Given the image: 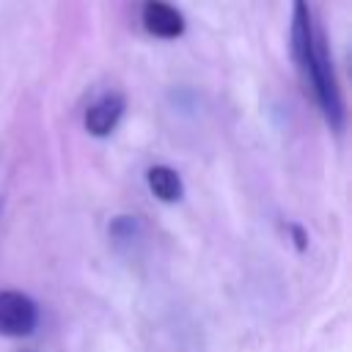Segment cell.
<instances>
[{
    "mask_svg": "<svg viewBox=\"0 0 352 352\" xmlns=\"http://www.w3.org/2000/svg\"><path fill=\"white\" fill-rule=\"evenodd\" d=\"M302 80L311 85V91L316 96V104L322 107L327 124H333L338 129L344 124V99H341V88H338V80H336V72H333V63H330V52H327V41H324L322 33H316L311 60H308V69H305Z\"/></svg>",
    "mask_w": 352,
    "mask_h": 352,
    "instance_id": "1",
    "label": "cell"
},
{
    "mask_svg": "<svg viewBox=\"0 0 352 352\" xmlns=\"http://www.w3.org/2000/svg\"><path fill=\"white\" fill-rule=\"evenodd\" d=\"M38 324L36 302L22 292H0V336L25 338Z\"/></svg>",
    "mask_w": 352,
    "mask_h": 352,
    "instance_id": "2",
    "label": "cell"
},
{
    "mask_svg": "<svg viewBox=\"0 0 352 352\" xmlns=\"http://www.w3.org/2000/svg\"><path fill=\"white\" fill-rule=\"evenodd\" d=\"M292 3H294V14H292V58H294L300 74H305L319 28L314 25L308 0H292Z\"/></svg>",
    "mask_w": 352,
    "mask_h": 352,
    "instance_id": "3",
    "label": "cell"
},
{
    "mask_svg": "<svg viewBox=\"0 0 352 352\" xmlns=\"http://www.w3.org/2000/svg\"><path fill=\"white\" fill-rule=\"evenodd\" d=\"M140 19H143L146 33L157 38H179L184 33V16L179 14V8H173L165 0H146Z\"/></svg>",
    "mask_w": 352,
    "mask_h": 352,
    "instance_id": "4",
    "label": "cell"
},
{
    "mask_svg": "<svg viewBox=\"0 0 352 352\" xmlns=\"http://www.w3.org/2000/svg\"><path fill=\"white\" fill-rule=\"evenodd\" d=\"M124 107H126V102H124L121 94H104V96H99V99L85 110V129H88L94 138L110 135V132L118 126V121H121V116H124Z\"/></svg>",
    "mask_w": 352,
    "mask_h": 352,
    "instance_id": "5",
    "label": "cell"
},
{
    "mask_svg": "<svg viewBox=\"0 0 352 352\" xmlns=\"http://www.w3.org/2000/svg\"><path fill=\"white\" fill-rule=\"evenodd\" d=\"M146 182H148V190L165 204H176L182 198V192H184L182 176L168 165H151L146 170Z\"/></svg>",
    "mask_w": 352,
    "mask_h": 352,
    "instance_id": "6",
    "label": "cell"
},
{
    "mask_svg": "<svg viewBox=\"0 0 352 352\" xmlns=\"http://www.w3.org/2000/svg\"><path fill=\"white\" fill-rule=\"evenodd\" d=\"M135 234H138V220L129 217V214H121V217H116V220L110 223V236H113L116 242H121V239H132Z\"/></svg>",
    "mask_w": 352,
    "mask_h": 352,
    "instance_id": "7",
    "label": "cell"
},
{
    "mask_svg": "<svg viewBox=\"0 0 352 352\" xmlns=\"http://www.w3.org/2000/svg\"><path fill=\"white\" fill-rule=\"evenodd\" d=\"M289 234L294 236L297 250H302V248H305V234H302V228H300V226H289Z\"/></svg>",
    "mask_w": 352,
    "mask_h": 352,
    "instance_id": "8",
    "label": "cell"
}]
</instances>
